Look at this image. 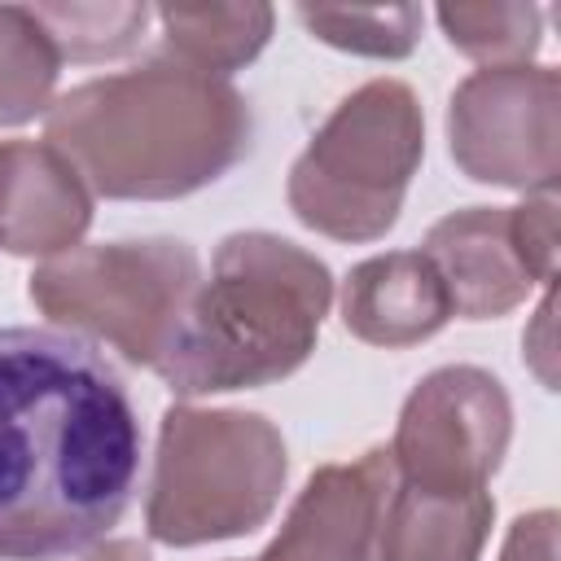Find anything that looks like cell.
I'll use <instances>...</instances> for the list:
<instances>
[{
  "label": "cell",
  "instance_id": "obj_2",
  "mask_svg": "<svg viewBox=\"0 0 561 561\" xmlns=\"http://www.w3.org/2000/svg\"><path fill=\"white\" fill-rule=\"evenodd\" d=\"M250 101L171 53L88 79L44 114V140L110 202L188 197L224 180L250 153Z\"/></svg>",
  "mask_w": 561,
  "mask_h": 561
},
{
  "label": "cell",
  "instance_id": "obj_19",
  "mask_svg": "<svg viewBox=\"0 0 561 561\" xmlns=\"http://www.w3.org/2000/svg\"><path fill=\"white\" fill-rule=\"evenodd\" d=\"M508 232H513V250L526 263L535 285H552L557 280V193H530L522 206H508Z\"/></svg>",
  "mask_w": 561,
  "mask_h": 561
},
{
  "label": "cell",
  "instance_id": "obj_21",
  "mask_svg": "<svg viewBox=\"0 0 561 561\" xmlns=\"http://www.w3.org/2000/svg\"><path fill=\"white\" fill-rule=\"evenodd\" d=\"M552 311H557V298H552V285H548V294H543V302H539V311H535V329L522 337V346H526V359H530V368L539 373V381L552 390V381H557V373H552Z\"/></svg>",
  "mask_w": 561,
  "mask_h": 561
},
{
  "label": "cell",
  "instance_id": "obj_14",
  "mask_svg": "<svg viewBox=\"0 0 561 561\" xmlns=\"http://www.w3.org/2000/svg\"><path fill=\"white\" fill-rule=\"evenodd\" d=\"M153 22L162 31V53L228 79L232 70L250 66L276 26V9L263 0L245 4H162L153 9Z\"/></svg>",
  "mask_w": 561,
  "mask_h": 561
},
{
  "label": "cell",
  "instance_id": "obj_22",
  "mask_svg": "<svg viewBox=\"0 0 561 561\" xmlns=\"http://www.w3.org/2000/svg\"><path fill=\"white\" fill-rule=\"evenodd\" d=\"M79 561H153L140 539H101L96 548L79 552Z\"/></svg>",
  "mask_w": 561,
  "mask_h": 561
},
{
  "label": "cell",
  "instance_id": "obj_10",
  "mask_svg": "<svg viewBox=\"0 0 561 561\" xmlns=\"http://www.w3.org/2000/svg\"><path fill=\"white\" fill-rule=\"evenodd\" d=\"M92 228V188L48 140L0 145V250L57 259Z\"/></svg>",
  "mask_w": 561,
  "mask_h": 561
},
{
  "label": "cell",
  "instance_id": "obj_17",
  "mask_svg": "<svg viewBox=\"0 0 561 561\" xmlns=\"http://www.w3.org/2000/svg\"><path fill=\"white\" fill-rule=\"evenodd\" d=\"M35 18L48 26L61 61H114L140 48L153 9L136 0H88V4H31Z\"/></svg>",
  "mask_w": 561,
  "mask_h": 561
},
{
  "label": "cell",
  "instance_id": "obj_9",
  "mask_svg": "<svg viewBox=\"0 0 561 561\" xmlns=\"http://www.w3.org/2000/svg\"><path fill=\"white\" fill-rule=\"evenodd\" d=\"M390 491V447H368L346 465H320L254 561H373Z\"/></svg>",
  "mask_w": 561,
  "mask_h": 561
},
{
  "label": "cell",
  "instance_id": "obj_3",
  "mask_svg": "<svg viewBox=\"0 0 561 561\" xmlns=\"http://www.w3.org/2000/svg\"><path fill=\"white\" fill-rule=\"evenodd\" d=\"M329 307L324 259L276 232H228L158 377L180 399L285 381L311 359Z\"/></svg>",
  "mask_w": 561,
  "mask_h": 561
},
{
  "label": "cell",
  "instance_id": "obj_4",
  "mask_svg": "<svg viewBox=\"0 0 561 561\" xmlns=\"http://www.w3.org/2000/svg\"><path fill=\"white\" fill-rule=\"evenodd\" d=\"M289 478L280 430L263 412L171 403L145 495V530L167 548L241 539L267 526Z\"/></svg>",
  "mask_w": 561,
  "mask_h": 561
},
{
  "label": "cell",
  "instance_id": "obj_16",
  "mask_svg": "<svg viewBox=\"0 0 561 561\" xmlns=\"http://www.w3.org/2000/svg\"><path fill=\"white\" fill-rule=\"evenodd\" d=\"M447 44L486 66H530L543 44V9L517 0L491 4H438L434 9Z\"/></svg>",
  "mask_w": 561,
  "mask_h": 561
},
{
  "label": "cell",
  "instance_id": "obj_18",
  "mask_svg": "<svg viewBox=\"0 0 561 561\" xmlns=\"http://www.w3.org/2000/svg\"><path fill=\"white\" fill-rule=\"evenodd\" d=\"M298 22L311 31V39L355 53V57H377V61H399L416 48L425 13L416 4H386V9H337V4H298Z\"/></svg>",
  "mask_w": 561,
  "mask_h": 561
},
{
  "label": "cell",
  "instance_id": "obj_11",
  "mask_svg": "<svg viewBox=\"0 0 561 561\" xmlns=\"http://www.w3.org/2000/svg\"><path fill=\"white\" fill-rule=\"evenodd\" d=\"M421 254L438 267L451 316L465 320H500L535 289L526 263L513 250L508 206H465L443 215L425 232Z\"/></svg>",
  "mask_w": 561,
  "mask_h": 561
},
{
  "label": "cell",
  "instance_id": "obj_1",
  "mask_svg": "<svg viewBox=\"0 0 561 561\" xmlns=\"http://www.w3.org/2000/svg\"><path fill=\"white\" fill-rule=\"evenodd\" d=\"M140 451L136 403L88 337L0 329V561L96 548L136 495Z\"/></svg>",
  "mask_w": 561,
  "mask_h": 561
},
{
  "label": "cell",
  "instance_id": "obj_15",
  "mask_svg": "<svg viewBox=\"0 0 561 561\" xmlns=\"http://www.w3.org/2000/svg\"><path fill=\"white\" fill-rule=\"evenodd\" d=\"M61 53L31 4H0V127H22L53 110Z\"/></svg>",
  "mask_w": 561,
  "mask_h": 561
},
{
  "label": "cell",
  "instance_id": "obj_6",
  "mask_svg": "<svg viewBox=\"0 0 561 561\" xmlns=\"http://www.w3.org/2000/svg\"><path fill=\"white\" fill-rule=\"evenodd\" d=\"M202 285V259L180 237H131L75 245L31 272V302L75 337L114 346L127 364L153 368L171 355Z\"/></svg>",
  "mask_w": 561,
  "mask_h": 561
},
{
  "label": "cell",
  "instance_id": "obj_8",
  "mask_svg": "<svg viewBox=\"0 0 561 561\" xmlns=\"http://www.w3.org/2000/svg\"><path fill=\"white\" fill-rule=\"evenodd\" d=\"M513 438V399L478 364L425 373L399 408L390 460L394 478L430 495H478L495 478Z\"/></svg>",
  "mask_w": 561,
  "mask_h": 561
},
{
  "label": "cell",
  "instance_id": "obj_7",
  "mask_svg": "<svg viewBox=\"0 0 561 561\" xmlns=\"http://www.w3.org/2000/svg\"><path fill=\"white\" fill-rule=\"evenodd\" d=\"M451 162L473 184L552 193L561 175V75L557 66H486L447 101Z\"/></svg>",
  "mask_w": 561,
  "mask_h": 561
},
{
  "label": "cell",
  "instance_id": "obj_13",
  "mask_svg": "<svg viewBox=\"0 0 561 561\" xmlns=\"http://www.w3.org/2000/svg\"><path fill=\"white\" fill-rule=\"evenodd\" d=\"M491 522H495L491 491L430 495L394 478L373 561H482Z\"/></svg>",
  "mask_w": 561,
  "mask_h": 561
},
{
  "label": "cell",
  "instance_id": "obj_20",
  "mask_svg": "<svg viewBox=\"0 0 561 561\" xmlns=\"http://www.w3.org/2000/svg\"><path fill=\"white\" fill-rule=\"evenodd\" d=\"M500 561H557V513L552 508L522 513L504 535Z\"/></svg>",
  "mask_w": 561,
  "mask_h": 561
},
{
  "label": "cell",
  "instance_id": "obj_12",
  "mask_svg": "<svg viewBox=\"0 0 561 561\" xmlns=\"http://www.w3.org/2000/svg\"><path fill=\"white\" fill-rule=\"evenodd\" d=\"M451 320L438 267L421 250L373 254L342 280V324L368 346L403 351L430 342Z\"/></svg>",
  "mask_w": 561,
  "mask_h": 561
},
{
  "label": "cell",
  "instance_id": "obj_5",
  "mask_svg": "<svg viewBox=\"0 0 561 561\" xmlns=\"http://www.w3.org/2000/svg\"><path fill=\"white\" fill-rule=\"evenodd\" d=\"M425 158V114L403 79H368L333 105L289 167V210L333 241H381Z\"/></svg>",
  "mask_w": 561,
  "mask_h": 561
}]
</instances>
